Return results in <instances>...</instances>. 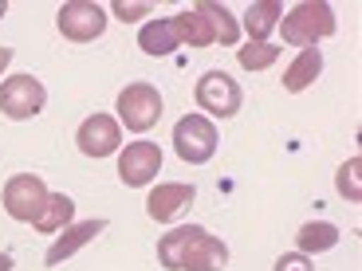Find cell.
<instances>
[{
  "label": "cell",
  "instance_id": "8992f818",
  "mask_svg": "<svg viewBox=\"0 0 362 271\" xmlns=\"http://www.w3.org/2000/svg\"><path fill=\"white\" fill-rule=\"evenodd\" d=\"M47 102V90L36 75H12V79L0 83V114L12 118V122H28L36 118Z\"/></svg>",
  "mask_w": 362,
  "mask_h": 271
},
{
  "label": "cell",
  "instance_id": "2e32d148",
  "mask_svg": "<svg viewBox=\"0 0 362 271\" xmlns=\"http://www.w3.org/2000/svg\"><path fill=\"white\" fill-rule=\"evenodd\" d=\"M197 12L205 16V24L213 28V44L233 47L236 40H240V24H236V16L225 8V4H217V0H201Z\"/></svg>",
  "mask_w": 362,
  "mask_h": 271
},
{
  "label": "cell",
  "instance_id": "7a4b0ae2",
  "mask_svg": "<svg viewBox=\"0 0 362 271\" xmlns=\"http://www.w3.org/2000/svg\"><path fill=\"white\" fill-rule=\"evenodd\" d=\"M280 32L296 47H315L319 40L335 36V12L327 0H303L280 20Z\"/></svg>",
  "mask_w": 362,
  "mask_h": 271
},
{
  "label": "cell",
  "instance_id": "cb8c5ba5",
  "mask_svg": "<svg viewBox=\"0 0 362 271\" xmlns=\"http://www.w3.org/2000/svg\"><path fill=\"white\" fill-rule=\"evenodd\" d=\"M8 64H12V47H0V75L8 71Z\"/></svg>",
  "mask_w": 362,
  "mask_h": 271
},
{
  "label": "cell",
  "instance_id": "8fae6325",
  "mask_svg": "<svg viewBox=\"0 0 362 271\" xmlns=\"http://www.w3.org/2000/svg\"><path fill=\"white\" fill-rule=\"evenodd\" d=\"M107 228V220L103 217H95V220H83V224H71V228H64L59 232V240H52V248H47V255H44V263L47 267H59L64 260H71L79 248H87L95 236Z\"/></svg>",
  "mask_w": 362,
  "mask_h": 271
},
{
  "label": "cell",
  "instance_id": "ffe728a7",
  "mask_svg": "<svg viewBox=\"0 0 362 271\" xmlns=\"http://www.w3.org/2000/svg\"><path fill=\"white\" fill-rule=\"evenodd\" d=\"M276 59H280V47L276 44H245L236 52V64L245 67V71H264V67H272Z\"/></svg>",
  "mask_w": 362,
  "mask_h": 271
},
{
  "label": "cell",
  "instance_id": "ba28073f",
  "mask_svg": "<svg viewBox=\"0 0 362 271\" xmlns=\"http://www.w3.org/2000/svg\"><path fill=\"white\" fill-rule=\"evenodd\" d=\"M59 32L64 40L71 44H90V40H99L107 32V8L95 4V0H67L64 8H59Z\"/></svg>",
  "mask_w": 362,
  "mask_h": 271
},
{
  "label": "cell",
  "instance_id": "484cf974",
  "mask_svg": "<svg viewBox=\"0 0 362 271\" xmlns=\"http://www.w3.org/2000/svg\"><path fill=\"white\" fill-rule=\"evenodd\" d=\"M4 12H8V4H4V0H0V20H4Z\"/></svg>",
  "mask_w": 362,
  "mask_h": 271
},
{
  "label": "cell",
  "instance_id": "4fadbf2b",
  "mask_svg": "<svg viewBox=\"0 0 362 271\" xmlns=\"http://www.w3.org/2000/svg\"><path fill=\"white\" fill-rule=\"evenodd\" d=\"M280 20H284V8L276 0H256V4H248V12H245L248 44H268V36L280 28Z\"/></svg>",
  "mask_w": 362,
  "mask_h": 271
},
{
  "label": "cell",
  "instance_id": "d4e9b609",
  "mask_svg": "<svg viewBox=\"0 0 362 271\" xmlns=\"http://www.w3.org/2000/svg\"><path fill=\"white\" fill-rule=\"evenodd\" d=\"M0 271H12V255L8 252H0Z\"/></svg>",
  "mask_w": 362,
  "mask_h": 271
},
{
  "label": "cell",
  "instance_id": "603a6c76",
  "mask_svg": "<svg viewBox=\"0 0 362 271\" xmlns=\"http://www.w3.org/2000/svg\"><path fill=\"white\" fill-rule=\"evenodd\" d=\"M150 8H154V4H146V0H142V4H127V0H118L115 16L118 20H138V16H150Z\"/></svg>",
  "mask_w": 362,
  "mask_h": 271
},
{
  "label": "cell",
  "instance_id": "277c9868",
  "mask_svg": "<svg viewBox=\"0 0 362 271\" xmlns=\"http://www.w3.org/2000/svg\"><path fill=\"white\" fill-rule=\"evenodd\" d=\"M47 197H52V193H47L44 177H36V173H16V177H8L4 181V193H0L8 217L20 220V224H36L44 205H47Z\"/></svg>",
  "mask_w": 362,
  "mask_h": 271
},
{
  "label": "cell",
  "instance_id": "5b68a950",
  "mask_svg": "<svg viewBox=\"0 0 362 271\" xmlns=\"http://www.w3.org/2000/svg\"><path fill=\"white\" fill-rule=\"evenodd\" d=\"M162 118V95L154 83H127V90L118 95V122L134 134H146Z\"/></svg>",
  "mask_w": 362,
  "mask_h": 271
},
{
  "label": "cell",
  "instance_id": "52a82bcc",
  "mask_svg": "<svg viewBox=\"0 0 362 271\" xmlns=\"http://www.w3.org/2000/svg\"><path fill=\"white\" fill-rule=\"evenodd\" d=\"M193 99H197V107L205 110V114L213 118H233L240 114V102H245V95H240V83L233 79V75L225 71H205L197 83V90H193Z\"/></svg>",
  "mask_w": 362,
  "mask_h": 271
},
{
  "label": "cell",
  "instance_id": "e0dca14e",
  "mask_svg": "<svg viewBox=\"0 0 362 271\" xmlns=\"http://www.w3.org/2000/svg\"><path fill=\"white\" fill-rule=\"evenodd\" d=\"M170 24H173L177 44H189V47H209L213 44V28L205 24V16H201L197 8H185V12H177V16H170Z\"/></svg>",
  "mask_w": 362,
  "mask_h": 271
},
{
  "label": "cell",
  "instance_id": "9c48e42d",
  "mask_svg": "<svg viewBox=\"0 0 362 271\" xmlns=\"http://www.w3.org/2000/svg\"><path fill=\"white\" fill-rule=\"evenodd\" d=\"M158 169H162V150H158V142L138 138V142H130L127 150L118 154V177H122V185H130V189L150 185V181L158 177Z\"/></svg>",
  "mask_w": 362,
  "mask_h": 271
},
{
  "label": "cell",
  "instance_id": "9a60e30c",
  "mask_svg": "<svg viewBox=\"0 0 362 271\" xmlns=\"http://www.w3.org/2000/svg\"><path fill=\"white\" fill-rule=\"evenodd\" d=\"M343 240V232H339L331 220H308V224L296 232V248L303 255H319V252H331V248Z\"/></svg>",
  "mask_w": 362,
  "mask_h": 271
},
{
  "label": "cell",
  "instance_id": "7c38bea8",
  "mask_svg": "<svg viewBox=\"0 0 362 271\" xmlns=\"http://www.w3.org/2000/svg\"><path fill=\"white\" fill-rule=\"evenodd\" d=\"M193 200H197V189L193 185H158V189H150V197H146V212L154 220H173L181 212V208H189Z\"/></svg>",
  "mask_w": 362,
  "mask_h": 271
},
{
  "label": "cell",
  "instance_id": "30bf717a",
  "mask_svg": "<svg viewBox=\"0 0 362 271\" xmlns=\"http://www.w3.org/2000/svg\"><path fill=\"white\" fill-rule=\"evenodd\" d=\"M75 145H79L87 157H110V154H118V145H122L118 118H110V114H90V118H83L79 134H75Z\"/></svg>",
  "mask_w": 362,
  "mask_h": 271
},
{
  "label": "cell",
  "instance_id": "7402d4cb",
  "mask_svg": "<svg viewBox=\"0 0 362 271\" xmlns=\"http://www.w3.org/2000/svg\"><path fill=\"white\" fill-rule=\"evenodd\" d=\"M272 271H315V267H311V255H303V252H291V255H280Z\"/></svg>",
  "mask_w": 362,
  "mask_h": 271
},
{
  "label": "cell",
  "instance_id": "ac0fdd59",
  "mask_svg": "<svg viewBox=\"0 0 362 271\" xmlns=\"http://www.w3.org/2000/svg\"><path fill=\"white\" fill-rule=\"evenodd\" d=\"M138 47H142L146 55H154V59H162V55L177 52L173 24H170V20H150V24H142V32H138Z\"/></svg>",
  "mask_w": 362,
  "mask_h": 271
},
{
  "label": "cell",
  "instance_id": "3957f363",
  "mask_svg": "<svg viewBox=\"0 0 362 271\" xmlns=\"http://www.w3.org/2000/svg\"><path fill=\"white\" fill-rule=\"evenodd\" d=\"M173 145H177V157L189 165H205L213 162V154H217V126H213V118L205 114H185L173 126Z\"/></svg>",
  "mask_w": 362,
  "mask_h": 271
},
{
  "label": "cell",
  "instance_id": "d6986e66",
  "mask_svg": "<svg viewBox=\"0 0 362 271\" xmlns=\"http://www.w3.org/2000/svg\"><path fill=\"white\" fill-rule=\"evenodd\" d=\"M71 217H75V200L67 197V193H52L47 205H44V212H40V220H36V228L44 236H55V232H64V228L71 224Z\"/></svg>",
  "mask_w": 362,
  "mask_h": 271
},
{
  "label": "cell",
  "instance_id": "5bb4252c",
  "mask_svg": "<svg viewBox=\"0 0 362 271\" xmlns=\"http://www.w3.org/2000/svg\"><path fill=\"white\" fill-rule=\"evenodd\" d=\"M319 75H323V52L303 47V52L291 59V67L284 71V90H288V95H299V90H308Z\"/></svg>",
  "mask_w": 362,
  "mask_h": 271
},
{
  "label": "cell",
  "instance_id": "6da1fadb",
  "mask_svg": "<svg viewBox=\"0 0 362 271\" xmlns=\"http://www.w3.org/2000/svg\"><path fill=\"white\" fill-rule=\"evenodd\" d=\"M158 263L165 271H225L228 248L201 224H177L158 240Z\"/></svg>",
  "mask_w": 362,
  "mask_h": 271
},
{
  "label": "cell",
  "instance_id": "44dd1931",
  "mask_svg": "<svg viewBox=\"0 0 362 271\" xmlns=\"http://www.w3.org/2000/svg\"><path fill=\"white\" fill-rule=\"evenodd\" d=\"M358 169H362V162L358 157H351V162L339 169V177H335V185H339V193H343L351 205H358L362 200V185H358Z\"/></svg>",
  "mask_w": 362,
  "mask_h": 271
}]
</instances>
